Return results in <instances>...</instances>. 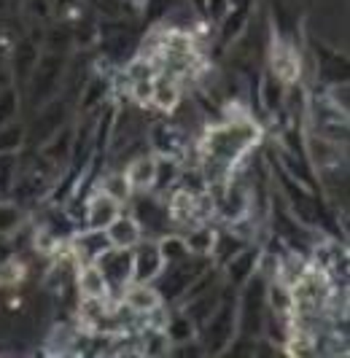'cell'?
<instances>
[{
  "mask_svg": "<svg viewBox=\"0 0 350 358\" xmlns=\"http://www.w3.org/2000/svg\"><path fill=\"white\" fill-rule=\"evenodd\" d=\"M14 113H17V94H14V90H6L0 94V127L8 119H14Z\"/></svg>",
  "mask_w": 350,
  "mask_h": 358,
  "instance_id": "19",
  "label": "cell"
},
{
  "mask_svg": "<svg viewBox=\"0 0 350 358\" xmlns=\"http://www.w3.org/2000/svg\"><path fill=\"white\" fill-rule=\"evenodd\" d=\"M253 267H256V253L253 251H240L229 259V278L234 283H245L251 275H253Z\"/></svg>",
  "mask_w": 350,
  "mask_h": 358,
  "instance_id": "12",
  "label": "cell"
},
{
  "mask_svg": "<svg viewBox=\"0 0 350 358\" xmlns=\"http://www.w3.org/2000/svg\"><path fill=\"white\" fill-rule=\"evenodd\" d=\"M19 224V210L14 205H0V234L11 232Z\"/></svg>",
  "mask_w": 350,
  "mask_h": 358,
  "instance_id": "20",
  "label": "cell"
},
{
  "mask_svg": "<svg viewBox=\"0 0 350 358\" xmlns=\"http://www.w3.org/2000/svg\"><path fill=\"white\" fill-rule=\"evenodd\" d=\"M256 138H259V129L251 122H227V124L208 129L202 151L210 162H216L221 167H232L251 145L256 143Z\"/></svg>",
  "mask_w": 350,
  "mask_h": 358,
  "instance_id": "1",
  "label": "cell"
},
{
  "mask_svg": "<svg viewBox=\"0 0 350 358\" xmlns=\"http://www.w3.org/2000/svg\"><path fill=\"white\" fill-rule=\"evenodd\" d=\"M162 269H164V259L154 243H143L138 253H132V280L135 283H154V278Z\"/></svg>",
  "mask_w": 350,
  "mask_h": 358,
  "instance_id": "4",
  "label": "cell"
},
{
  "mask_svg": "<svg viewBox=\"0 0 350 358\" xmlns=\"http://www.w3.org/2000/svg\"><path fill=\"white\" fill-rule=\"evenodd\" d=\"M213 321L208 323V329H205V337L210 342V350L213 353H221L224 348H227L229 342L234 340V326H237V315H234V310L229 305L218 307V310H213V315H210Z\"/></svg>",
  "mask_w": 350,
  "mask_h": 358,
  "instance_id": "3",
  "label": "cell"
},
{
  "mask_svg": "<svg viewBox=\"0 0 350 358\" xmlns=\"http://www.w3.org/2000/svg\"><path fill=\"white\" fill-rule=\"evenodd\" d=\"M124 305L130 307L135 315H148V313L159 310L162 296L154 288V283H135V286H130L124 291Z\"/></svg>",
  "mask_w": 350,
  "mask_h": 358,
  "instance_id": "5",
  "label": "cell"
},
{
  "mask_svg": "<svg viewBox=\"0 0 350 358\" xmlns=\"http://www.w3.org/2000/svg\"><path fill=\"white\" fill-rule=\"evenodd\" d=\"M164 218H167V210L157 208L154 202H146V199L138 202V210H135V221H138V224L148 227V229H159V227L164 224Z\"/></svg>",
  "mask_w": 350,
  "mask_h": 358,
  "instance_id": "14",
  "label": "cell"
},
{
  "mask_svg": "<svg viewBox=\"0 0 350 358\" xmlns=\"http://www.w3.org/2000/svg\"><path fill=\"white\" fill-rule=\"evenodd\" d=\"M22 143V129L19 127H0V154H14Z\"/></svg>",
  "mask_w": 350,
  "mask_h": 358,
  "instance_id": "18",
  "label": "cell"
},
{
  "mask_svg": "<svg viewBox=\"0 0 350 358\" xmlns=\"http://www.w3.org/2000/svg\"><path fill=\"white\" fill-rule=\"evenodd\" d=\"M108 243L113 248H135L140 243V224L135 218H127V215H116L108 227Z\"/></svg>",
  "mask_w": 350,
  "mask_h": 358,
  "instance_id": "7",
  "label": "cell"
},
{
  "mask_svg": "<svg viewBox=\"0 0 350 358\" xmlns=\"http://www.w3.org/2000/svg\"><path fill=\"white\" fill-rule=\"evenodd\" d=\"M151 103H157L162 110H173L181 103V84H178L175 76H170V73L154 76V97H151Z\"/></svg>",
  "mask_w": 350,
  "mask_h": 358,
  "instance_id": "11",
  "label": "cell"
},
{
  "mask_svg": "<svg viewBox=\"0 0 350 358\" xmlns=\"http://www.w3.org/2000/svg\"><path fill=\"white\" fill-rule=\"evenodd\" d=\"M124 178L132 192H148L157 183V159L154 157H138L127 164Z\"/></svg>",
  "mask_w": 350,
  "mask_h": 358,
  "instance_id": "6",
  "label": "cell"
},
{
  "mask_svg": "<svg viewBox=\"0 0 350 358\" xmlns=\"http://www.w3.org/2000/svg\"><path fill=\"white\" fill-rule=\"evenodd\" d=\"M108 248H111V243H108V234H105L103 229L84 232V237L76 240V253H78V259H81L84 264H94Z\"/></svg>",
  "mask_w": 350,
  "mask_h": 358,
  "instance_id": "10",
  "label": "cell"
},
{
  "mask_svg": "<svg viewBox=\"0 0 350 358\" xmlns=\"http://www.w3.org/2000/svg\"><path fill=\"white\" fill-rule=\"evenodd\" d=\"M119 202L113 197H108V194H97V197L89 202L87 208V221H89V229H105L116 215H119Z\"/></svg>",
  "mask_w": 350,
  "mask_h": 358,
  "instance_id": "9",
  "label": "cell"
},
{
  "mask_svg": "<svg viewBox=\"0 0 350 358\" xmlns=\"http://www.w3.org/2000/svg\"><path fill=\"white\" fill-rule=\"evenodd\" d=\"M103 194L113 197L119 205L132 197V189H130V183H127V178H124V173H116V176H108V178H105Z\"/></svg>",
  "mask_w": 350,
  "mask_h": 358,
  "instance_id": "15",
  "label": "cell"
},
{
  "mask_svg": "<svg viewBox=\"0 0 350 358\" xmlns=\"http://www.w3.org/2000/svg\"><path fill=\"white\" fill-rule=\"evenodd\" d=\"M78 291L84 299H105L108 296V280H105L103 269L97 264H84L78 269Z\"/></svg>",
  "mask_w": 350,
  "mask_h": 358,
  "instance_id": "8",
  "label": "cell"
},
{
  "mask_svg": "<svg viewBox=\"0 0 350 358\" xmlns=\"http://www.w3.org/2000/svg\"><path fill=\"white\" fill-rule=\"evenodd\" d=\"M94 264L103 269L105 280L111 288H124L132 280V253H130V248H113L111 245Z\"/></svg>",
  "mask_w": 350,
  "mask_h": 358,
  "instance_id": "2",
  "label": "cell"
},
{
  "mask_svg": "<svg viewBox=\"0 0 350 358\" xmlns=\"http://www.w3.org/2000/svg\"><path fill=\"white\" fill-rule=\"evenodd\" d=\"M159 253H162V259H164V264H175V262H183V259H189L192 253H189V245H186V240L183 237H162V243L157 245Z\"/></svg>",
  "mask_w": 350,
  "mask_h": 358,
  "instance_id": "13",
  "label": "cell"
},
{
  "mask_svg": "<svg viewBox=\"0 0 350 358\" xmlns=\"http://www.w3.org/2000/svg\"><path fill=\"white\" fill-rule=\"evenodd\" d=\"M130 90H132V100L146 106L154 97V78H135V81H130Z\"/></svg>",
  "mask_w": 350,
  "mask_h": 358,
  "instance_id": "17",
  "label": "cell"
},
{
  "mask_svg": "<svg viewBox=\"0 0 350 358\" xmlns=\"http://www.w3.org/2000/svg\"><path fill=\"white\" fill-rule=\"evenodd\" d=\"M127 3H132L135 8H143V6H148V0H127Z\"/></svg>",
  "mask_w": 350,
  "mask_h": 358,
  "instance_id": "22",
  "label": "cell"
},
{
  "mask_svg": "<svg viewBox=\"0 0 350 358\" xmlns=\"http://www.w3.org/2000/svg\"><path fill=\"white\" fill-rule=\"evenodd\" d=\"M14 176V157L11 154H0V192H8Z\"/></svg>",
  "mask_w": 350,
  "mask_h": 358,
  "instance_id": "21",
  "label": "cell"
},
{
  "mask_svg": "<svg viewBox=\"0 0 350 358\" xmlns=\"http://www.w3.org/2000/svg\"><path fill=\"white\" fill-rule=\"evenodd\" d=\"M186 240V245H189V253H197V256H208L213 251V232L208 229H200V232H194L192 237H183Z\"/></svg>",
  "mask_w": 350,
  "mask_h": 358,
  "instance_id": "16",
  "label": "cell"
}]
</instances>
